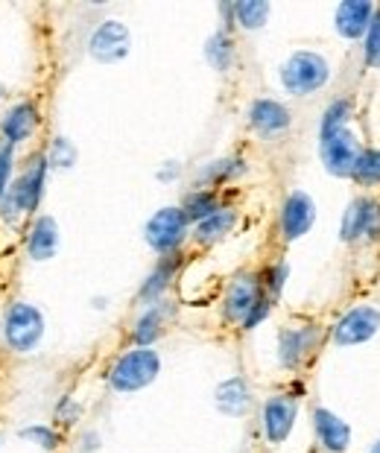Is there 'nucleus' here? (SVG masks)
Returning a JSON list of instances; mask_svg holds the SVG:
<instances>
[{
	"mask_svg": "<svg viewBox=\"0 0 380 453\" xmlns=\"http://www.w3.org/2000/svg\"><path fill=\"white\" fill-rule=\"evenodd\" d=\"M47 173H50V164H47L44 156H35L33 161L27 164V170L18 176L9 190L0 199V219H4L6 226H18L21 223V217L33 214L38 211L44 199V188H47Z\"/></svg>",
	"mask_w": 380,
	"mask_h": 453,
	"instance_id": "nucleus-1",
	"label": "nucleus"
},
{
	"mask_svg": "<svg viewBox=\"0 0 380 453\" xmlns=\"http://www.w3.org/2000/svg\"><path fill=\"white\" fill-rule=\"evenodd\" d=\"M159 374H161L159 351L135 345V349L123 351L114 360V365L109 369V387L120 395H132V392H141L150 387V383L159 380Z\"/></svg>",
	"mask_w": 380,
	"mask_h": 453,
	"instance_id": "nucleus-2",
	"label": "nucleus"
},
{
	"mask_svg": "<svg viewBox=\"0 0 380 453\" xmlns=\"http://www.w3.org/2000/svg\"><path fill=\"white\" fill-rule=\"evenodd\" d=\"M330 82V65L316 50H296L281 65V85L292 97H310Z\"/></svg>",
	"mask_w": 380,
	"mask_h": 453,
	"instance_id": "nucleus-3",
	"label": "nucleus"
},
{
	"mask_svg": "<svg viewBox=\"0 0 380 453\" xmlns=\"http://www.w3.org/2000/svg\"><path fill=\"white\" fill-rule=\"evenodd\" d=\"M44 340V313L29 302H12L4 313V342L9 351L29 354Z\"/></svg>",
	"mask_w": 380,
	"mask_h": 453,
	"instance_id": "nucleus-4",
	"label": "nucleus"
},
{
	"mask_svg": "<svg viewBox=\"0 0 380 453\" xmlns=\"http://www.w3.org/2000/svg\"><path fill=\"white\" fill-rule=\"evenodd\" d=\"M188 234H190V223H188V217H184L182 205H167V208L155 211L143 226L146 246L159 257L179 255V249L184 240H188Z\"/></svg>",
	"mask_w": 380,
	"mask_h": 453,
	"instance_id": "nucleus-5",
	"label": "nucleus"
},
{
	"mask_svg": "<svg viewBox=\"0 0 380 453\" xmlns=\"http://www.w3.org/2000/svg\"><path fill=\"white\" fill-rule=\"evenodd\" d=\"M88 53L100 65H117L132 53V33L129 27L117 18H105L94 27L91 38H88Z\"/></svg>",
	"mask_w": 380,
	"mask_h": 453,
	"instance_id": "nucleus-6",
	"label": "nucleus"
},
{
	"mask_svg": "<svg viewBox=\"0 0 380 453\" xmlns=\"http://www.w3.org/2000/svg\"><path fill=\"white\" fill-rule=\"evenodd\" d=\"M360 152H363V147H360L357 134L351 129H337L330 134H319V158L330 176L351 179Z\"/></svg>",
	"mask_w": 380,
	"mask_h": 453,
	"instance_id": "nucleus-7",
	"label": "nucleus"
},
{
	"mask_svg": "<svg viewBox=\"0 0 380 453\" xmlns=\"http://www.w3.org/2000/svg\"><path fill=\"white\" fill-rule=\"evenodd\" d=\"M339 237H343V243L377 240L380 237V202L372 196L351 199L343 214V223H339Z\"/></svg>",
	"mask_w": 380,
	"mask_h": 453,
	"instance_id": "nucleus-8",
	"label": "nucleus"
},
{
	"mask_svg": "<svg viewBox=\"0 0 380 453\" xmlns=\"http://www.w3.org/2000/svg\"><path fill=\"white\" fill-rule=\"evenodd\" d=\"M380 331V311L372 304H360L351 307V311L334 325L330 331V340L339 349H351V345H363L368 340H375Z\"/></svg>",
	"mask_w": 380,
	"mask_h": 453,
	"instance_id": "nucleus-9",
	"label": "nucleus"
},
{
	"mask_svg": "<svg viewBox=\"0 0 380 453\" xmlns=\"http://www.w3.org/2000/svg\"><path fill=\"white\" fill-rule=\"evenodd\" d=\"M322 331L316 325L281 327L278 331V365L287 372H296L307 363V357L316 351Z\"/></svg>",
	"mask_w": 380,
	"mask_h": 453,
	"instance_id": "nucleus-10",
	"label": "nucleus"
},
{
	"mask_svg": "<svg viewBox=\"0 0 380 453\" xmlns=\"http://www.w3.org/2000/svg\"><path fill=\"white\" fill-rule=\"evenodd\" d=\"M296 416H299V401L292 395H272V398L263 401L260 427L269 445H284L292 427H296Z\"/></svg>",
	"mask_w": 380,
	"mask_h": 453,
	"instance_id": "nucleus-11",
	"label": "nucleus"
},
{
	"mask_svg": "<svg viewBox=\"0 0 380 453\" xmlns=\"http://www.w3.org/2000/svg\"><path fill=\"white\" fill-rule=\"evenodd\" d=\"M260 298H267V293H263V284H260V275L240 273L229 284L226 298H222V316H226V322L243 325V319L252 313V307H255Z\"/></svg>",
	"mask_w": 380,
	"mask_h": 453,
	"instance_id": "nucleus-12",
	"label": "nucleus"
},
{
	"mask_svg": "<svg viewBox=\"0 0 380 453\" xmlns=\"http://www.w3.org/2000/svg\"><path fill=\"white\" fill-rule=\"evenodd\" d=\"M316 223V202L310 199V194L305 190H292L287 194L284 205H281V237H284V243H296L307 234L310 228Z\"/></svg>",
	"mask_w": 380,
	"mask_h": 453,
	"instance_id": "nucleus-13",
	"label": "nucleus"
},
{
	"mask_svg": "<svg viewBox=\"0 0 380 453\" xmlns=\"http://www.w3.org/2000/svg\"><path fill=\"white\" fill-rule=\"evenodd\" d=\"M38 123H42V111H38V105L33 100L9 105V111L0 118V141L12 143V147L27 143L35 134Z\"/></svg>",
	"mask_w": 380,
	"mask_h": 453,
	"instance_id": "nucleus-14",
	"label": "nucleus"
},
{
	"mask_svg": "<svg viewBox=\"0 0 380 453\" xmlns=\"http://www.w3.org/2000/svg\"><path fill=\"white\" fill-rule=\"evenodd\" d=\"M249 127L255 129L260 138H275V134H284L292 127V114L281 100L258 97L249 105Z\"/></svg>",
	"mask_w": 380,
	"mask_h": 453,
	"instance_id": "nucleus-15",
	"label": "nucleus"
},
{
	"mask_svg": "<svg viewBox=\"0 0 380 453\" xmlns=\"http://www.w3.org/2000/svg\"><path fill=\"white\" fill-rule=\"evenodd\" d=\"M173 316H175V304L167 302V298L143 307V313L138 316V322H135L132 342L141 345V349H152V345L164 336V331H167Z\"/></svg>",
	"mask_w": 380,
	"mask_h": 453,
	"instance_id": "nucleus-16",
	"label": "nucleus"
},
{
	"mask_svg": "<svg viewBox=\"0 0 380 453\" xmlns=\"http://www.w3.org/2000/svg\"><path fill=\"white\" fill-rule=\"evenodd\" d=\"M377 12L372 0H343L334 12V30L345 38V42H357L368 33V24Z\"/></svg>",
	"mask_w": 380,
	"mask_h": 453,
	"instance_id": "nucleus-17",
	"label": "nucleus"
},
{
	"mask_svg": "<svg viewBox=\"0 0 380 453\" xmlns=\"http://www.w3.org/2000/svg\"><path fill=\"white\" fill-rule=\"evenodd\" d=\"M314 430L319 445L328 453H348L351 448V427L345 418H339L334 410L316 407L314 410Z\"/></svg>",
	"mask_w": 380,
	"mask_h": 453,
	"instance_id": "nucleus-18",
	"label": "nucleus"
},
{
	"mask_svg": "<svg viewBox=\"0 0 380 453\" xmlns=\"http://www.w3.org/2000/svg\"><path fill=\"white\" fill-rule=\"evenodd\" d=\"M179 266H182V255H164V257H159V264L152 266V273L143 278V284H141V290H138V304L150 307L155 302H161L164 293L170 290V284H173L175 273H179Z\"/></svg>",
	"mask_w": 380,
	"mask_h": 453,
	"instance_id": "nucleus-19",
	"label": "nucleus"
},
{
	"mask_svg": "<svg viewBox=\"0 0 380 453\" xmlns=\"http://www.w3.org/2000/svg\"><path fill=\"white\" fill-rule=\"evenodd\" d=\"M58 252V223L50 214H42L33 219V226L27 231V255L29 260H50Z\"/></svg>",
	"mask_w": 380,
	"mask_h": 453,
	"instance_id": "nucleus-20",
	"label": "nucleus"
},
{
	"mask_svg": "<svg viewBox=\"0 0 380 453\" xmlns=\"http://www.w3.org/2000/svg\"><path fill=\"white\" fill-rule=\"evenodd\" d=\"M213 403L222 416H231V418H240L246 416L249 407H252V389H249V380L234 374V378L222 380L217 392H213Z\"/></svg>",
	"mask_w": 380,
	"mask_h": 453,
	"instance_id": "nucleus-21",
	"label": "nucleus"
},
{
	"mask_svg": "<svg viewBox=\"0 0 380 453\" xmlns=\"http://www.w3.org/2000/svg\"><path fill=\"white\" fill-rule=\"evenodd\" d=\"M234 226H237V211L231 205H222L217 214H211L208 219L193 226V240H197L199 246H213V243H220L222 237H229Z\"/></svg>",
	"mask_w": 380,
	"mask_h": 453,
	"instance_id": "nucleus-22",
	"label": "nucleus"
},
{
	"mask_svg": "<svg viewBox=\"0 0 380 453\" xmlns=\"http://www.w3.org/2000/svg\"><path fill=\"white\" fill-rule=\"evenodd\" d=\"M246 161L243 158H217V161H211V164H205V167L199 170V188H220V185H229V181L234 179H240L243 173H246Z\"/></svg>",
	"mask_w": 380,
	"mask_h": 453,
	"instance_id": "nucleus-23",
	"label": "nucleus"
},
{
	"mask_svg": "<svg viewBox=\"0 0 380 453\" xmlns=\"http://www.w3.org/2000/svg\"><path fill=\"white\" fill-rule=\"evenodd\" d=\"M222 205H220V194L211 188H193L188 196L182 199V211L184 217H188L190 226L202 223V219H208L211 214H217Z\"/></svg>",
	"mask_w": 380,
	"mask_h": 453,
	"instance_id": "nucleus-24",
	"label": "nucleus"
},
{
	"mask_svg": "<svg viewBox=\"0 0 380 453\" xmlns=\"http://www.w3.org/2000/svg\"><path fill=\"white\" fill-rule=\"evenodd\" d=\"M205 59L213 67V71L226 73L231 71L234 65V38L229 35V30H217L208 35V42H205Z\"/></svg>",
	"mask_w": 380,
	"mask_h": 453,
	"instance_id": "nucleus-25",
	"label": "nucleus"
},
{
	"mask_svg": "<svg viewBox=\"0 0 380 453\" xmlns=\"http://www.w3.org/2000/svg\"><path fill=\"white\" fill-rule=\"evenodd\" d=\"M269 12H272V6L267 0H240V4H234V24L246 33H258L267 27Z\"/></svg>",
	"mask_w": 380,
	"mask_h": 453,
	"instance_id": "nucleus-26",
	"label": "nucleus"
},
{
	"mask_svg": "<svg viewBox=\"0 0 380 453\" xmlns=\"http://www.w3.org/2000/svg\"><path fill=\"white\" fill-rule=\"evenodd\" d=\"M351 118H354V100L351 97H339L322 111V120H319V134H330L337 129H348Z\"/></svg>",
	"mask_w": 380,
	"mask_h": 453,
	"instance_id": "nucleus-27",
	"label": "nucleus"
},
{
	"mask_svg": "<svg viewBox=\"0 0 380 453\" xmlns=\"http://www.w3.org/2000/svg\"><path fill=\"white\" fill-rule=\"evenodd\" d=\"M351 179H354L360 188H377L380 185V150L377 147H368V150L360 152Z\"/></svg>",
	"mask_w": 380,
	"mask_h": 453,
	"instance_id": "nucleus-28",
	"label": "nucleus"
},
{
	"mask_svg": "<svg viewBox=\"0 0 380 453\" xmlns=\"http://www.w3.org/2000/svg\"><path fill=\"white\" fill-rule=\"evenodd\" d=\"M47 164H50V170H71L76 164V147L71 138H65V134H58V138L50 141V150L44 152Z\"/></svg>",
	"mask_w": 380,
	"mask_h": 453,
	"instance_id": "nucleus-29",
	"label": "nucleus"
},
{
	"mask_svg": "<svg viewBox=\"0 0 380 453\" xmlns=\"http://www.w3.org/2000/svg\"><path fill=\"white\" fill-rule=\"evenodd\" d=\"M18 436H21L24 441H33L35 448H42V450H56L58 448V433L56 427H50V424H29V427H21L18 430Z\"/></svg>",
	"mask_w": 380,
	"mask_h": 453,
	"instance_id": "nucleus-30",
	"label": "nucleus"
},
{
	"mask_svg": "<svg viewBox=\"0 0 380 453\" xmlns=\"http://www.w3.org/2000/svg\"><path fill=\"white\" fill-rule=\"evenodd\" d=\"M290 278V264L287 260H275L267 273L260 275V284H263V293H267V298L272 302V298H281V293H284V284Z\"/></svg>",
	"mask_w": 380,
	"mask_h": 453,
	"instance_id": "nucleus-31",
	"label": "nucleus"
},
{
	"mask_svg": "<svg viewBox=\"0 0 380 453\" xmlns=\"http://www.w3.org/2000/svg\"><path fill=\"white\" fill-rule=\"evenodd\" d=\"M363 59L368 67H380V9L368 24V33L363 35Z\"/></svg>",
	"mask_w": 380,
	"mask_h": 453,
	"instance_id": "nucleus-32",
	"label": "nucleus"
},
{
	"mask_svg": "<svg viewBox=\"0 0 380 453\" xmlns=\"http://www.w3.org/2000/svg\"><path fill=\"white\" fill-rule=\"evenodd\" d=\"M12 170H15V147L6 141H0V199L12 185Z\"/></svg>",
	"mask_w": 380,
	"mask_h": 453,
	"instance_id": "nucleus-33",
	"label": "nucleus"
},
{
	"mask_svg": "<svg viewBox=\"0 0 380 453\" xmlns=\"http://www.w3.org/2000/svg\"><path fill=\"white\" fill-rule=\"evenodd\" d=\"M80 418H82V407L76 403L74 395H65V398L56 403V421H62V424H67V427H74V424L80 421Z\"/></svg>",
	"mask_w": 380,
	"mask_h": 453,
	"instance_id": "nucleus-34",
	"label": "nucleus"
},
{
	"mask_svg": "<svg viewBox=\"0 0 380 453\" xmlns=\"http://www.w3.org/2000/svg\"><path fill=\"white\" fill-rule=\"evenodd\" d=\"M269 313H272V302H269V298H260V302L252 307V313L243 319V331H255L260 322L269 319Z\"/></svg>",
	"mask_w": 380,
	"mask_h": 453,
	"instance_id": "nucleus-35",
	"label": "nucleus"
},
{
	"mask_svg": "<svg viewBox=\"0 0 380 453\" xmlns=\"http://www.w3.org/2000/svg\"><path fill=\"white\" fill-rule=\"evenodd\" d=\"M97 448H100V433L97 430H85L80 436V450L82 453H94Z\"/></svg>",
	"mask_w": 380,
	"mask_h": 453,
	"instance_id": "nucleus-36",
	"label": "nucleus"
},
{
	"mask_svg": "<svg viewBox=\"0 0 380 453\" xmlns=\"http://www.w3.org/2000/svg\"><path fill=\"white\" fill-rule=\"evenodd\" d=\"M179 173H182V164L179 161H167L159 173H155V176H159V181H173V179H179Z\"/></svg>",
	"mask_w": 380,
	"mask_h": 453,
	"instance_id": "nucleus-37",
	"label": "nucleus"
},
{
	"mask_svg": "<svg viewBox=\"0 0 380 453\" xmlns=\"http://www.w3.org/2000/svg\"><path fill=\"white\" fill-rule=\"evenodd\" d=\"M368 453H380V439L375 441V445H372V450H368Z\"/></svg>",
	"mask_w": 380,
	"mask_h": 453,
	"instance_id": "nucleus-38",
	"label": "nucleus"
},
{
	"mask_svg": "<svg viewBox=\"0 0 380 453\" xmlns=\"http://www.w3.org/2000/svg\"><path fill=\"white\" fill-rule=\"evenodd\" d=\"M0 441H4V433H0Z\"/></svg>",
	"mask_w": 380,
	"mask_h": 453,
	"instance_id": "nucleus-39",
	"label": "nucleus"
},
{
	"mask_svg": "<svg viewBox=\"0 0 380 453\" xmlns=\"http://www.w3.org/2000/svg\"><path fill=\"white\" fill-rule=\"evenodd\" d=\"M0 91H4V85H0Z\"/></svg>",
	"mask_w": 380,
	"mask_h": 453,
	"instance_id": "nucleus-40",
	"label": "nucleus"
}]
</instances>
